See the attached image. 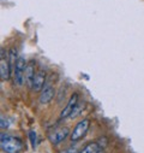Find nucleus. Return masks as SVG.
I'll list each match as a JSON object with an SVG mask.
<instances>
[{
	"instance_id": "obj_1",
	"label": "nucleus",
	"mask_w": 144,
	"mask_h": 153,
	"mask_svg": "<svg viewBox=\"0 0 144 153\" xmlns=\"http://www.w3.org/2000/svg\"><path fill=\"white\" fill-rule=\"evenodd\" d=\"M0 146L6 153H21L24 149L23 142L15 136H10L5 133L0 135Z\"/></svg>"
},
{
	"instance_id": "obj_2",
	"label": "nucleus",
	"mask_w": 144,
	"mask_h": 153,
	"mask_svg": "<svg viewBox=\"0 0 144 153\" xmlns=\"http://www.w3.org/2000/svg\"><path fill=\"white\" fill-rule=\"evenodd\" d=\"M90 127V121L88 118L85 120H82L81 122H78V124L76 126V128L72 130V133L70 134V137H71V141H73V142H77L79 141L88 131Z\"/></svg>"
},
{
	"instance_id": "obj_3",
	"label": "nucleus",
	"mask_w": 144,
	"mask_h": 153,
	"mask_svg": "<svg viewBox=\"0 0 144 153\" xmlns=\"http://www.w3.org/2000/svg\"><path fill=\"white\" fill-rule=\"evenodd\" d=\"M25 69H26V63L24 57H19L16 65H15V81L18 86H22L25 79Z\"/></svg>"
},
{
	"instance_id": "obj_4",
	"label": "nucleus",
	"mask_w": 144,
	"mask_h": 153,
	"mask_svg": "<svg viewBox=\"0 0 144 153\" xmlns=\"http://www.w3.org/2000/svg\"><path fill=\"white\" fill-rule=\"evenodd\" d=\"M77 105H78V94H77V93H73V94L71 95V98H70L67 105L65 106V108L61 111L60 117H61V118L71 117V114L73 113V111L76 110Z\"/></svg>"
},
{
	"instance_id": "obj_5",
	"label": "nucleus",
	"mask_w": 144,
	"mask_h": 153,
	"mask_svg": "<svg viewBox=\"0 0 144 153\" xmlns=\"http://www.w3.org/2000/svg\"><path fill=\"white\" fill-rule=\"evenodd\" d=\"M70 134V129L67 127H62L59 128L57 130H54L52 134H49V141L53 145H59L60 142H62Z\"/></svg>"
},
{
	"instance_id": "obj_6",
	"label": "nucleus",
	"mask_w": 144,
	"mask_h": 153,
	"mask_svg": "<svg viewBox=\"0 0 144 153\" xmlns=\"http://www.w3.org/2000/svg\"><path fill=\"white\" fill-rule=\"evenodd\" d=\"M45 86H46V72L43 70H39L34 77L31 88L34 89V92H40L45 88Z\"/></svg>"
},
{
	"instance_id": "obj_7",
	"label": "nucleus",
	"mask_w": 144,
	"mask_h": 153,
	"mask_svg": "<svg viewBox=\"0 0 144 153\" xmlns=\"http://www.w3.org/2000/svg\"><path fill=\"white\" fill-rule=\"evenodd\" d=\"M54 95H55L54 88L52 86H49V85H46L45 88L41 91V95L39 98V101H40V104L46 105V104H48V102L52 101V99L54 98Z\"/></svg>"
},
{
	"instance_id": "obj_8",
	"label": "nucleus",
	"mask_w": 144,
	"mask_h": 153,
	"mask_svg": "<svg viewBox=\"0 0 144 153\" xmlns=\"http://www.w3.org/2000/svg\"><path fill=\"white\" fill-rule=\"evenodd\" d=\"M10 75H11V65L6 59H4V57H1V59H0V77H1L3 81L4 80L6 81L10 79Z\"/></svg>"
},
{
	"instance_id": "obj_9",
	"label": "nucleus",
	"mask_w": 144,
	"mask_h": 153,
	"mask_svg": "<svg viewBox=\"0 0 144 153\" xmlns=\"http://www.w3.org/2000/svg\"><path fill=\"white\" fill-rule=\"evenodd\" d=\"M35 75H36V72H35L34 62H30L29 64H26V69H25V80L30 87L32 86V81H34Z\"/></svg>"
},
{
	"instance_id": "obj_10",
	"label": "nucleus",
	"mask_w": 144,
	"mask_h": 153,
	"mask_svg": "<svg viewBox=\"0 0 144 153\" xmlns=\"http://www.w3.org/2000/svg\"><path fill=\"white\" fill-rule=\"evenodd\" d=\"M101 148H100V146H98V143L97 142H89L81 152H78V153H96V152H98Z\"/></svg>"
},
{
	"instance_id": "obj_11",
	"label": "nucleus",
	"mask_w": 144,
	"mask_h": 153,
	"mask_svg": "<svg viewBox=\"0 0 144 153\" xmlns=\"http://www.w3.org/2000/svg\"><path fill=\"white\" fill-rule=\"evenodd\" d=\"M18 58L19 57H17V51L15 48H11L10 52H9V64L11 66H15L16 63H17V60H18Z\"/></svg>"
},
{
	"instance_id": "obj_12",
	"label": "nucleus",
	"mask_w": 144,
	"mask_h": 153,
	"mask_svg": "<svg viewBox=\"0 0 144 153\" xmlns=\"http://www.w3.org/2000/svg\"><path fill=\"white\" fill-rule=\"evenodd\" d=\"M29 137H30V142H31V146L35 147L36 146V133L30 130L29 131Z\"/></svg>"
},
{
	"instance_id": "obj_13",
	"label": "nucleus",
	"mask_w": 144,
	"mask_h": 153,
	"mask_svg": "<svg viewBox=\"0 0 144 153\" xmlns=\"http://www.w3.org/2000/svg\"><path fill=\"white\" fill-rule=\"evenodd\" d=\"M0 127H1V129H4V128H7V127H9L7 122L4 120V117H3V116H1V126H0Z\"/></svg>"
},
{
	"instance_id": "obj_14",
	"label": "nucleus",
	"mask_w": 144,
	"mask_h": 153,
	"mask_svg": "<svg viewBox=\"0 0 144 153\" xmlns=\"http://www.w3.org/2000/svg\"><path fill=\"white\" fill-rule=\"evenodd\" d=\"M96 153H104V152H103V149H100V151H98V152H96Z\"/></svg>"
}]
</instances>
